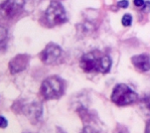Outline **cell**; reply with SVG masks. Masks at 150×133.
Returning <instances> with one entry per match:
<instances>
[{
  "label": "cell",
  "mask_w": 150,
  "mask_h": 133,
  "mask_svg": "<svg viewBox=\"0 0 150 133\" xmlns=\"http://www.w3.org/2000/svg\"><path fill=\"white\" fill-rule=\"evenodd\" d=\"M65 91V83L61 78L52 76L42 83L41 94L44 99H57L61 98Z\"/></svg>",
  "instance_id": "obj_2"
},
{
  "label": "cell",
  "mask_w": 150,
  "mask_h": 133,
  "mask_svg": "<svg viewBox=\"0 0 150 133\" xmlns=\"http://www.w3.org/2000/svg\"><path fill=\"white\" fill-rule=\"evenodd\" d=\"M22 110L27 116L31 117V118H35V119L39 118L42 114V107L41 105H37L36 102L26 104V105L22 108Z\"/></svg>",
  "instance_id": "obj_9"
},
{
  "label": "cell",
  "mask_w": 150,
  "mask_h": 133,
  "mask_svg": "<svg viewBox=\"0 0 150 133\" xmlns=\"http://www.w3.org/2000/svg\"><path fill=\"white\" fill-rule=\"evenodd\" d=\"M143 11L145 12V13H148V12H150V1H147L146 3L144 4Z\"/></svg>",
  "instance_id": "obj_13"
},
{
  "label": "cell",
  "mask_w": 150,
  "mask_h": 133,
  "mask_svg": "<svg viewBox=\"0 0 150 133\" xmlns=\"http://www.w3.org/2000/svg\"><path fill=\"white\" fill-rule=\"evenodd\" d=\"M145 131L150 133V120H148V122H147V124H146V129H145Z\"/></svg>",
  "instance_id": "obj_16"
},
{
  "label": "cell",
  "mask_w": 150,
  "mask_h": 133,
  "mask_svg": "<svg viewBox=\"0 0 150 133\" xmlns=\"http://www.w3.org/2000/svg\"><path fill=\"white\" fill-rule=\"evenodd\" d=\"M133 3L136 7H142V6H144V4H145L143 0H134Z\"/></svg>",
  "instance_id": "obj_12"
},
{
  "label": "cell",
  "mask_w": 150,
  "mask_h": 133,
  "mask_svg": "<svg viewBox=\"0 0 150 133\" xmlns=\"http://www.w3.org/2000/svg\"><path fill=\"white\" fill-rule=\"evenodd\" d=\"M80 66L86 73L96 71L105 74L110 70L111 60L106 55H96L95 53H88L81 59Z\"/></svg>",
  "instance_id": "obj_1"
},
{
  "label": "cell",
  "mask_w": 150,
  "mask_h": 133,
  "mask_svg": "<svg viewBox=\"0 0 150 133\" xmlns=\"http://www.w3.org/2000/svg\"><path fill=\"white\" fill-rule=\"evenodd\" d=\"M7 126V121L5 119L4 116H1V128H4V127Z\"/></svg>",
  "instance_id": "obj_14"
},
{
  "label": "cell",
  "mask_w": 150,
  "mask_h": 133,
  "mask_svg": "<svg viewBox=\"0 0 150 133\" xmlns=\"http://www.w3.org/2000/svg\"><path fill=\"white\" fill-rule=\"evenodd\" d=\"M111 100L119 106L128 105L137 100V94L128 86L123 83L116 84L111 94Z\"/></svg>",
  "instance_id": "obj_4"
},
{
  "label": "cell",
  "mask_w": 150,
  "mask_h": 133,
  "mask_svg": "<svg viewBox=\"0 0 150 133\" xmlns=\"http://www.w3.org/2000/svg\"><path fill=\"white\" fill-rule=\"evenodd\" d=\"M145 103H146V106L148 107V108H150V94L148 96H146L145 98Z\"/></svg>",
  "instance_id": "obj_15"
},
{
  "label": "cell",
  "mask_w": 150,
  "mask_h": 133,
  "mask_svg": "<svg viewBox=\"0 0 150 133\" xmlns=\"http://www.w3.org/2000/svg\"><path fill=\"white\" fill-rule=\"evenodd\" d=\"M121 23H122V25H123V26H125V27L130 26L131 23H132V17H131V15H129V14L123 15L122 19H121Z\"/></svg>",
  "instance_id": "obj_10"
},
{
  "label": "cell",
  "mask_w": 150,
  "mask_h": 133,
  "mask_svg": "<svg viewBox=\"0 0 150 133\" xmlns=\"http://www.w3.org/2000/svg\"><path fill=\"white\" fill-rule=\"evenodd\" d=\"M28 63H29V56L22 54V55H17L10 61L9 69L11 74H17L20 71H24L27 68Z\"/></svg>",
  "instance_id": "obj_7"
},
{
  "label": "cell",
  "mask_w": 150,
  "mask_h": 133,
  "mask_svg": "<svg viewBox=\"0 0 150 133\" xmlns=\"http://www.w3.org/2000/svg\"><path fill=\"white\" fill-rule=\"evenodd\" d=\"M131 61L138 70L142 71H147L150 70V57L146 54L134 56L132 57Z\"/></svg>",
  "instance_id": "obj_8"
},
{
  "label": "cell",
  "mask_w": 150,
  "mask_h": 133,
  "mask_svg": "<svg viewBox=\"0 0 150 133\" xmlns=\"http://www.w3.org/2000/svg\"><path fill=\"white\" fill-rule=\"evenodd\" d=\"M117 6L120 8H127L128 7V1L127 0H121L117 3Z\"/></svg>",
  "instance_id": "obj_11"
},
{
  "label": "cell",
  "mask_w": 150,
  "mask_h": 133,
  "mask_svg": "<svg viewBox=\"0 0 150 133\" xmlns=\"http://www.w3.org/2000/svg\"><path fill=\"white\" fill-rule=\"evenodd\" d=\"M25 0H6L1 6L2 13L7 18H12L16 16L23 9Z\"/></svg>",
  "instance_id": "obj_6"
},
{
  "label": "cell",
  "mask_w": 150,
  "mask_h": 133,
  "mask_svg": "<svg viewBox=\"0 0 150 133\" xmlns=\"http://www.w3.org/2000/svg\"><path fill=\"white\" fill-rule=\"evenodd\" d=\"M62 53L63 52L60 46H58L55 43H50L43 50L40 57H41L43 63H45L46 65H51V64H55L60 60Z\"/></svg>",
  "instance_id": "obj_5"
},
{
  "label": "cell",
  "mask_w": 150,
  "mask_h": 133,
  "mask_svg": "<svg viewBox=\"0 0 150 133\" xmlns=\"http://www.w3.org/2000/svg\"><path fill=\"white\" fill-rule=\"evenodd\" d=\"M67 20L63 5L58 1H52L44 14V22L48 27H54Z\"/></svg>",
  "instance_id": "obj_3"
}]
</instances>
